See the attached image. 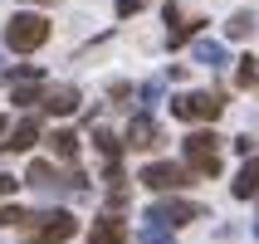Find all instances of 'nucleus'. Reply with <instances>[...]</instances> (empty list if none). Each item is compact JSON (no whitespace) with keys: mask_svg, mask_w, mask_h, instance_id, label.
<instances>
[{"mask_svg":"<svg viewBox=\"0 0 259 244\" xmlns=\"http://www.w3.org/2000/svg\"><path fill=\"white\" fill-rule=\"evenodd\" d=\"M44 39H49V20L39 10H25L5 25V49H15V54H34Z\"/></svg>","mask_w":259,"mask_h":244,"instance_id":"f257e3e1","label":"nucleus"},{"mask_svg":"<svg viewBox=\"0 0 259 244\" xmlns=\"http://www.w3.org/2000/svg\"><path fill=\"white\" fill-rule=\"evenodd\" d=\"M220 108H225V98L220 93H176L171 98V117H181V122H215Z\"/></svg>","mask_w":259,"mask_h":244,"instance_id":"f03ea898","label":"nucleus"},{"mask_svg":"<svg viewBox=\"0 0 259 244\" xmlns=\"http://www.w3.org/2000/svg\"><path fill=\"white\" fill-rule=\"evenodd\" d=\"M181 147H186V161L196 176H220V137L215 132H191Z\"/></svg>","mask_w":259,"mask_h":244,"instance_id":"7ed1b4c3","label":"nucleus"},{"mask_svg":"<svg viewBox=\"0 0 259 244\" xmlns=\"http://www.w3.org/2000/svg\"><path fill=\"white\" fill-rule=\"evenodd\" d=\"M137 181H142L147 190H181L191 181V171H186V166H176V161H147Z\"/></svg>","mask_w":259,"mask_h":244,"instance_id":"20e7f679","label":"nucleus"},{"mask_svg":"<svg viewBox=\"0 0 259 244\" xmlns=\"http://www.w3.org/2000/svg\"><path fill=\"white\" fill-rule=\"evenodd\" d=\"M73 230H78V225H73L69 210H49V215H34V230H29V239H34V244H64Z\"/></svg>","mask_w":259,"mask_h":244,"instance_id":"39448f33","label":"nucleus"},{"mask_svg":"<svg viewBox=\"0 0 259 244\" xmlns=\"http://www.w3.org/2000/svg\"><path fill=\"white\" fill-rule=\"evenodd\" d=\"M147 215H157L161 225H171V230H176V225H191V220H201L205 210H201V205H191V201H157Z\"/></svg>","mask_w":259,"mask_h":244,"instance_id":"423d86ee","label":"nucleus"},{"mask_svg":"<svg viewBox=\"0 0 259 244\" xmlns=\"http://www.w3.org/2000/svg\"><path fill=\"white\" fill-rule=\"evenodd\" d=\"M122 142L137 147V152H157V147H161V127H157L147 113H137V117L127 122V137H122Z\"/></svg>","mask_w":259,"mask_h":244,"instance_id":"0eeeda50","label":"nucleus"},{"mask_svg":"<svg viewBox=\"0 0 259 244\" xmlns=\"http://www.w3.org/2000/svg\"><path fill=\"white\" fill-rule=\"evenodd\" d=\"M88 239L93 244H127V225H122L117 215H103V220H93Z\"/></svg>","mask_w":259,"mask_h":244,"instance_id":"6e6552de","label":"nucleus"},{"mask_svg":"<svg viewBox=\"0 0 259 244\" xmlns=\"http://www.w3.org/2000/svg\"><path fill=\"white\" fill-rule=\"evenodd\" d=\"M191 59L205 64V69H225V64H230L225 44H215V39H196V44H191Z\"/></svg>","mask_w":259,"mask_h":244,"instance_id":"1a4fd4ad","label":"nucleus"},{"mask_svg":"<svg viewBox=\"0 0 259 244\" xmlns=\"http://www.w3.org/2000/svg\"><path fill=\"white\" fill-rule=\"evenodd\" d=\"M39 142V117H20L10 132V142H5V152H29V147Z\"/></svg>","mask_w":259,"mask_h":244,"instance_id":"9d476101","label":"nucleus"},{"mask_svg":"<svg viewBox=\"0 0 259 244\" xmlns=\"http://www.w3.org/2000/svg\"><path fill=\"white\" fill-rule=\"evenodd\" d=\"M25 186H34V190H64V176H54V166H49V161H29Z\"/></svg>","mask_w":259,"mask_h":244,"instance_id":"9b49d317","label":"nucleus"},{"mask_svg":"<svg viewBox=\"0 0 259 244\" xmlns=\"http://www.w3.org/2000/svg\"><path fill=\"white\" fill-rule=\"evenodd\" d=\"M78 103H83V98H78V88H49V93H44V108L59 113V117H64V113H78Z\"/></svg>","mask_w":259,"mask_h":244,"instance_id":"f8f14e48","label":"nucleus"},{"mask_svg":"<svg viewBox=\"0 0 259 244\" xmlns=\"http://www.w3.org/2000/svg\"><path fill=\"white\" fill-rule=\"evenodd\" d=\"M49 152H54L59 161H73V157H78V132H69V127L49 132Z\"/></svg>","mask_w":259,"mask_h":244,"instance_id":"ddd939ff","label":"nucleus"},{"mask_svg":"<svg viewBox=\"0 0 259 244\" xmlns=\"http://www.w3.org/2000/svg\"><path fill=\"white\" fill-rule=\"evenodd\" d=\"M235 196H240V201H249V196H259V166H254V161H249V166H245V171H240V176H235Z\"/></svg>","mask_w":259,"mask_h":244,"instance_id":"4468645a","label":"nucleus"},{"mask_svg":"<svg viewBox=\"0 0 259 244\" xmlns=\"http://www.w3.org/2000/svg\"><path fill=\"white\" fill-rule=\"evenodd\" d=\"M93 147H98V152H103V157H108V161H117V157H122V147H127V142H122V137H113V132H108V127H98V132H93Z\"/></svg>","mask_w":259,"mask_h":244,"instance_id":"2eb2a0df","label":"nucleus"},{"mask_svg":"<svg viewBox=\"0 0 259 244\" xmlns=\"http://www.w3.org/2000/svg\"><path fill=\"white\" fill-rule=\"evenodd\" d=\"M142 244H171V225H161L157 215L142 220Z\"/></svg>","mask_w":259,"mask_h":244,"instance_id":"dca6fc26","label":"nucleus"},{"mask_svg":"<svg viewBox=\"0 0 259 244\" xmlns=\"http://www.w3.org/2000/svg\"><path fill=\"white\" fill-rule=\"evenodd\" d=\"M225 34H230V39H249V34H254V15H249V10L230 15V25H225Z\"/></svg>","mask_w":259,"mask_h":244,"instance_id":"f3484780","label":"nucleus"},{"mask_svg":"<svg viewBox=\"0 0 259 244\" xmlns=\"http://www.w3.org/2000/svg\"><path fill=\"white\" fill-rule=\"evenodd\" d=\"M15 103H20V108H34V103H44L39 78H29V83H20V88H15Z\"/></svg>","mask_w":259,"mask_h":244,"instance_id":"a211bd4d","label":"nucleus"},{"mask_svg":"<svg viewBox=\"0 0 259 244\" xmlns=\"http://www.w3.org/2000/svg\"><path fill=\"white\" fill-rule=\"evenodd\" d=\"M235 78H240L245 88H254V83H259V59H249V54H245V59H240V73H235Z\"/></svg>","mask_w":259,"mask_h":244,"instance_id":"6ab92c4d","label":"nucleus"},{"mask_svg":"<svg viewBox=\"0 0 259 244\" xmlns=\"http://www.w3.org/2000/svg\"><path fill=\"white\" fill-rule=\"evenodd\" d=\"M25 210H20V205H5V210H0V225H5V230H15V225H25Z\"/></svg>","mask_w":259,"mask_h":244,"instance_id":"aec40b11","label":"nucleus"},{"mask_svg":"<svg viewBox=\"0 0 259 244\" xmlns=\"http://www.w3.org/2000/svg\"><path fill=\"white\" fill-rule=\"evenodd\" d=\"M142 5H147V0H117V15L127 20V15H137V10H142Z\"/></svg>","mask_w":259,"mask_h":244,"instance_id":"412c9836","label":"nucleus"},{"mask_svg":"<svg viewBox=\"0 0 259 244\" xmlns=\"http://www.w3.org/2000/svg\"><path fill=\"white\" fill-rule=\"evenodd\" d=\"M15 186H20V181H15V176H5V171H0V201H5V196H15Z\"/></svg>","mask_w":259,"mask_h":244,"instance_id":"4be33fe9","label":"nucleus"},{"mask_svg":"<svg viewBox=\"0 0 259 244\" xmlns=\"http://www.w3.org/2000/svg\"><path fill=\"white\" fill-rule=\"evenodd\" d=\"M157 98H161V83H147V88H142V103H147V108H152V103H157Z\"/></svg>","mask_w":259,"mask_h":244,"instance_id":"5701e85b","label":"nucleus"},{"mask_svg":"<svg viewBox=\"0 0 259 244\" xmlns=\"http://www.w3.org/2000/svg\"><path fill=\"white\" fill-rule=\"evenodd\" d=\"M0 78H5V59H0Z\"/></svg>","mask_w":259,"mask_h":244,"instance_id":"b1692460","label":"nucleus"},{"mask_svg":"<svg viewBox=\"0 0 259 244\" xmlns=\"http://www.w3.org/2000/svg\"><path fill=\"white\" fill-rule=\"evenodd\" d=\"M0 137H5V117H0Z\"/></svg>","mask_w":259,"mask_h":244,"instance_id":"393cba45","label":"nucleus"},{"mask_svg":"<svg viewBox=\"0 0 259 244\" xmlns=\"http://www.w3.org/2000/svg\"><path fill=\"white\" fill-rule=\"evenodd\" d=\"M254 234H259V220H254Z\"/></svg>","mask_w":259,"mask_h":244,"instance_id":"a878e982","label":"nucleus"},{"mask_svg":"<svg viewBox=\"0 0 259 244\" xmlns=\"http://www.w3.org/2000/svg\"><path fill=\"white\" fill-rule=\"evenodd\" d=\"M254 166H259V157H254Z\"/></svg>","mask_w":259,"mask_h":244,"instance_id":"bb28decb","label":"nucleus"},{"mask_svg":"<svg viewBox=\"0 0 259 244\" xmlns=\"http://www.w3.org/2000/svg\"><path fill=\"white\" fill-rule=\"evenodd\" d=\"M44 5H49V0H44Z\"/></svg>","mask_w":259,"mask_h":244,"instance_id":"cd10ccee","label":"nucleus"}]
</instances>
